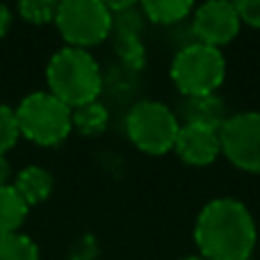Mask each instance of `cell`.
I'll return each mask as SVG.
<instances>
[{
	"label": "cell",
	"instance_id": "10",
	"mask_svg": "<svg viewBox=\"0 0 260 260\" xmlns=\"http://www.w3.org/2000/svg\"><path fill=\"white\" fill-rule=\"evenodd\" d=\"M226 119H229L226 103L217 94L183 99V103H180V112H178L180 123H197V126H208V128L219 130Z\"/></svg>",
	"mask_w": 260,
	"mask_h": 260
},
{
	"label": "cell",
	"instance_id": "7",
	"mask_svg": "<svg viewBox=\"0 0 260 260\" xmlns=\"http://www.w3.org/2000/svg\"><path fill=\"white\" fill-rule=\"evenodd\" d=\"M221 155L244 174L260 176V112L229 114L219 128Z\"/></svg>",
	"mask_w": 260,
	"mask_h": 260
},
{
	"label": "cell",
	"instance_id": "22",
	"mask_svg": "<svg viewBox=\"0 0 260 260\" xmlns=\"http://www.w3.org/2000/svg\"><path fill=\"white\" fill-rule=\"evenodd\" d=\"M180 260H206V258H201V256H185V258H180Z\"/></svg>",
	"mask_w": 260,
	"mask_h": 260
},
{
	"label": "cell",
	"instance_id": "2",
	"mask_svg": "<svg viewBox=\"0 0 260 260\" xmlns=\"http://www.w3.org/2000/svg\"><path fill=\"white\" fill-rule=\"evenodd\" d=\"M46 82L50 94L71 110L94 103L103 89V76L94 55L71 46L50 57L46 67Z\"/></svg>",
	"mask_w": 260,
	"mask_h": 260
},
{
	"label": "cell",
	"instance_id": "13",
	"mask_svg": "<svg viewBox=\"0 0 260 260\" xmlns=\"http://www.w3.org/2000/svg\"><path fill=\"white\" fill-rule=\"evenodd\" d=\"M27 210L30 206L21 199L14 185H3L0 187V235L18 233L27 217Z\"/></svg>",
	"mask_w": 260,
	"mask_h": 260
},
{
	"label": "cell",
	"instance_id": "4",
	"mask_svg": "<svg viewBox=\"0 0 260 260\" xmlns=\"http://www.w3.org/2000/svg\"><path fill=\"white\" fill-rule=\"evenodd\" d=\"M16 121L21 135L39 146H57L73 130L71 108H67L50 91H35L25 96L16 108Z\"/></svg>",
	"mask_w": 260,
	"mask_h": 260
},
{
	"label": "cell",
	"instance_id": "1",
	"mask_svg": "<svg viewBox=\"0 0 260 260\" xmlns=\"http://www.w3.org/2000/svg\"><path fill=\"white\" fill-rule=\"evenodd\" d=\"M258 242L253 215L242 201L219 197L208 201L194 221V244L206 260H251Z\"/></svg>",
	"mask_w": 260,
	"mask_h": 260
},
{
	"label": "cell",
	"instance_id": "15",
	"mask_svg": "<svg viewBox=\"0 0 260 260\" xmlns=\"http://www.w3.org/2000/svg\"><path fill=\"white\" fill-rule=\"evenodd\" d=\"M108 123H110V112L99 101L71 110V126L80 135H85V137H96V135L105 133Z\"/></svg>",
	"mask_w": 260,
	"mask_h": 260
},
{
	"label": "cell",
	"instance_id": "11",
	"mask_svg": "<svg viewBox=\"0 0 260 260\" xmlns=\"http://www.w3.org/2000/svg\"><path fill=\"white\" fill-rule=\"evenodd\" d=\"M53 174L44 167L30 165L25 169L18 171L16 183H14V189L21 194V199L27 203V206H37V203L46 201L53 192Z\"/></svg>",
	"mask_w": 260,
	"mask_h": 260
},
{
	"label": "cell",
	"instance_id": "9",
	"mask_svg": "<svg viewBox=\"0 0 260 260\" xmlns=\"http://www.w3.org/2000/svg\"><path fill=\"white\" fill-rule=\"evenodd\" d=\"M174 153L189 167H210L221 155L219 130L197 123H180Z\"/></svg>",
	"mask_w": 260,
	"mask_h": 260
},
{
	"label": "cell",
	"instance_id": "6",
	"mask_svg": "<svg viewBox=\"0 0 260 260\" xmlns=\"http://www.w3.org/2000/svg\"><path fill=\"white\" fill-rule=\"evenodd\" d=\"M55 25L71 48L87 50L99 46L114 30V14L101 0H62L57 5Z\"/></svg>",
	"mask_w": 260,
	"mask_h": 260
},
{
	"label": "cell",
	"instance_id": "17",
	"mask_svg": "<svg viewBox=\"0 0 260 260\" xmlns=\"http://www.w3.org/2000/svg\"><path fill=\"white\" fill-rule=\"evenodd\" d=\"M57 5L59 3H55V0H23V3H18V14L23 16V21L35 23V25L55 23Z\"/></svg>",
	"mask_w": 260,
	"mask_h": 260
},
{
	"label": "cell",
	"instance_id": "5",
	"mask_svg": "<svg viewBox=\"0 0 260 260\" xmlns=\"http://www.w3.org/2000/svg\"><path fill=\"white\" fill-rule=\"evenodd\" d=\"M178 130V114L160 101H139L126 117L128 139L148 155H165L174 151Z\"/></svg>",
	"mask_w": 260,
	"mask_h": 260
},
{
	"label": "cell",
	"instance_id": "16",
	"mask_svg": "<svg viewBox=\"0 0 260 260\" xmlns=\"http://www.w3.org/2000/svg\"><path fill=\"white\" fill-rule=\"evenodd\" d=\"M0 260H39V249L27 235H0Z\"/></svg>",
	"mask_w": 260,
	"mask_h": 260
},
{
	"label": "cell",
	"instance_id": "14",
	"mask_svg": "<svg viewBox=\"0 0 260 260\" xmlns=\"http://www.w3.org/2000/svg\"><path fill=\"white\" fill-rule=\"evenodd\" d=\"M142 12L155 25H176L192 16L194 5L189 0H146L142 3Z\"/></svg>",
	"mask_w": 260,
	"mask_h": 260
},
{
	"label": "cell",
	"instance_id": "12",
	"mask_svg": "<svg viewBox=\"0 0 260 260\" xmlns=\"http://www.w3.org/2000/svg\"><path fill=\"white\" fill-rule=\"evenodd\" d=\"M114 25H117V53L128 67L142 69L146 62V53L137 37V23H133L130 16H117Z\"/></svg>",
	"mask_w": 260,
	"mask_h": 260
},
{
	"label": "cell",
	"instance_id": "3",
	"mask_svg": "<svg viewBox=\"0 0 260 260\" xmlns=\"http://www.w3.org/2000/svg\"><path fill=\"white\" fill-rule=\"evenodd\" d=\"M169 78L183 99L210 96L226 80V57L219 48L194 41L174 55Z\"/></svg>",
	"mask_w": 260,
	"mask_h": 260
},
{
	"label": "cell",
	"instance_id": "21",
	"mask_svg": "<svg viewBox=\"0 0 260 260\" xmlns=\"http://www.w3.org/2000/svg\"><path fill=\"white\" fill-rule=\"evenodd\" d=\"M9 174H12V169H9V162H7V157H5V155H0V187H3V185H7Z\"/></svg>",
	"mask_w": 260,
	"mask_h": 260
},
{
	"label": "cell",
	"instance_id": "18",
	"mask_svg": "<svg viewBox=\"0 0 260 260\" xmlns=\"http://www.w3.org/2000/svg\"><path fill=\"white\" fill-rule=\"evenodd\" d=\"M18 137H21V130H18L16 121V110L0 103V155H5V151L16 146Z\"/></svg>",
	"mask_w": 260,
	"mask_h": 260
},
{
	"label": "cell",
	"instance_id": "20",
	"mask_svg": "<svg viewBox=\"0 0 260 260\" xmlns=\"http://www.w3.org/2000/svg\"><path fill=\"white\" fill-rule=\"evenodd\" d=\"M9 25H12V12H9L5 5H0V39L7 35Z\"/></svg>",
	"mask_w": 260,
	"mask_h": 260
},
{
	"label": "cell",
	"instance_id": "19",
	"mask_svg": "<svg viewBox=\"0 0 260 260\" xmlns=\"http://www.w3.org/2000/svg\"><path fill=\"white\" fill-rule=\"evenodd\" d=\"M235 9H238V16L242 25L260 30V0H238Z\"/></svg>",
	"mask_w": 260,
	"mask_h": 260
},
{
	"label": "cell",
	"instance_id": "8",
	"mask_svg": "<svg viewBox=\"0 0 260 260\" xmlns=\"http://www.w3.org/2000/svg\"><path fill=\"white\" fill-rule=\"evenodd\" d=\"M240 16L235 3H226V0H210L192 12V32L197 37V44L210 46V48H219L238 37Z\"/></svg>",
	"mask_w": 260,
	"mask_h": 260
}]
</instances>
